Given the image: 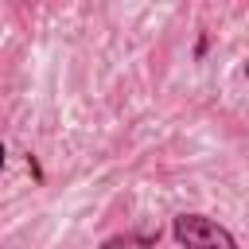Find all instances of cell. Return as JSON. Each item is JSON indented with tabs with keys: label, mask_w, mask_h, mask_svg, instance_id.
I'll return each mask as SVG.
<instances>
[{
	"label": "cell",
	"mask_w": 249,
	"mask_h": 249,
	"mask_svg": "<svg viewBox=\"0 0 249 249\" xmlns=\"http://www.w3.org/2000/svg\"><path fill=\"white\" fill-rule=\"evenodd\" d=\"M171 237L183 245V249H241L237 237L210 214H175L171 218Z\"/></svg>",
	"instance_id": "cell-1"
},
{
	"label": "cell",
	"mask_w": 249,
	"mask_h": 249,
	"mask_svg": "<svg viewBox=\"0 0 249 249\" xmlns=\"http://www.w3.org/2000/svg\"><path fill=\"white\" fill-rule=\"evenodd\" d=\"M241 74H245V78H249V58H245V66H241Z\"/></svg>",
	"instance_id": "cell-5"
},
{
	"label": "cell",
	"mask_w": 249,
	"mask_h": 249,
	"mask_svg": "<svg viewBox=\"0 0 249 249\" xmlns=\"http://www.w3.org/2000/svg\"><path fill=\"white\" fill-rule=\"evenodd\" d=\"M156 245H160V230H128L105 237L97 249H156Z\"/></svg>",
	"instance_id": "cell-2"
},
{
	"label": "cell",
	"mask_w": 249,
	"mask_h": 249,
	"mask_svg": "<svg viewBox=\"0 0 249 249\" xmlns=\"http://www.w3.org/2000/svg\"><path fill=\"white\" fill-rule=\"evenodd\" d=\"M206 51H210V35L198 31V39H195V58H206Z\"/></svg>",
	"instance_id": "cell-4"
},
{
	"label": "cell",
	"mask_w": 249,
	"mask_h": 249,
	"mask_svg": "<svg viewBox=\"0 0 249 249\" xmlns=\"http://www.w3.org/2000/svg\"><path fill=\"white\" fill-rule=\"evenodd\" d=\"M23 163H27V171H31V179H35V183L43 187V183H47V175H43V163H39V156H35V152H27V156H23Z\"/></svg>",
	"instance_id": "cell-3"
}]
</instances>
